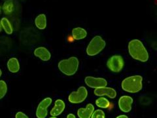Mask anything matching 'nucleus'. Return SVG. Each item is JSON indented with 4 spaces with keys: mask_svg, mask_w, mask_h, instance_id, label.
I'll use <instances>...</instances> for the list:
<instances>
[{
    "mask_svg": "<svg viewBox=\"0 0 157 118\" xmlns=\"http://www.w3.org/2000/svg\"><path fill=\"white\" fill-rule=\"evenodd\" d=\"M128 51L130 56L135 60L141 62H147L149 60V53L141 41L133 39L129 42Z\"/></svg>",
    "mask_w": 157,
    "mask_h": 118,
    "instance_id": "1",
    "label": "nucleus"
},
{
    "mask_svg": "<svg viewBox=\"0 0 157 118\" xmlns=\"http://www.w3.org/2000/svg\"><path fill=\"white\" fill-rule=\"evenodd\" d=\"M122 89L130 93H136L143 88V77L141 76H132L122 81L121 84Z\"/></svg>",
    "mask_w": 157,
    "mask_h": 118,
    "instance_id": "2",
    "label": "nucleus"
},
{
    "mask_svg": "<svg viewBox=\"0 0 157 118\" xmlns=\"http://www.w3.org/2000/svg\"><path fill=\"white\" fill-rule=\"evenodd\" d=\"M79 62L78 58L75 57H72L67 59H64L59 62L58 66L59 70L63 74L68 76L74 75L77 72Z\"/></svg>",
    "mask_w": 157,
    "mask_h": 118,
    "instance_id": "3",
    "label": "nucleus"
},
{
    "mask_svg": "<svg viewBox=\"0 0 157 118\" xmlns=\"http://www.w3.org/2000/svg\"><path fill=\"white\" fill-rule=\"evenodd\" d=\"M105 41L101 36L93 37L86 48V54L88 56H95L99 54L105 47Z\"/></svg>",
    "mask_w": 157,
    "mask_h": 118,
    "instance_id": "4",
    "label": "nucleus"
},
{
    "mask_svg": "<svg viewBox=\"0 0 157 118\" xmlns=\"http://www.w3.org/2000/svg\"><path fill=\"white\" fill-rule=\"evenodd\" d=\"M124 59L120 55L112 56L107 62V66L113 72H119L124 67Z\"/></svg>",
    "mask_w": 157,
    "mask_h": 118,
    "instance_id": "5",
    "label": "nucleus"
},
{
    "mask_svg": "<svg viewBox=\"0 0 157 118\" xmlns=\"http://www.w3.org/2000/svg\"><path fill=\"white\" fill-rule=\"evenodd\" d=\"M88 96V91L85 87H80L77 91L72 92L68 100L73 104H78L84 101Z\"/></svg>",
    "mask_w": 157,
    "mask_h": 118,
    "instance_id": "6",
    "label": "nucleus"
},
{
    "mask_svg": "<svg viewBox=\"0 0 157 118\" xmlns=\"http://www.w3.org/2000/svg\"><path fill=\"white\" fill-rule=\"evenodd\" d=\"M52 99L47 97L39 103L36 110V117L37 118H46L48 115V108L51 104Z\"/></svg>",
    "mask_w": 157,
    "mask_h": 118,
    "instance_id": "7",
    "label": "nucleus"
},
{
    "mask_svg": "<svg viewBox=\"0 0 157 118\" xmlns=\"http://www.w3.org/2000/svg\"><path fill=\"white\" fill-rule=\"evenodd\" d=\"M86 85L91 88H97L107 85V81L104 78L87 76L85 79Z\"/></svg>",
    "mask_w": 157,
    "mask_h": 118,
    "instance_id": "8",
    "label": "nucleus"
},
{
    "mask_svg": "<svg viewBox=\"0 0 157 118\" xmlns=\"http://www.w3.org/2000/svg\"><path fill=\"white\" fill-rule=\"evenodd\" d=\"M132 104H133V98L130 96H122L119 100V106L120 110L125 113L131 111Z\"/></svg>",
    "mask_w": 157,
    "mask_h": 118,
    "instance_id": "9",
    "label": "nucleus"
},
{
    "mask_svg": "<svg viewBox=\"0 0 157 118\" xmlns=\"http://www.w3.org/2000/svg\"><path fill=\"white\" fill-rule=\"evenodd\" d=\"M94 95L98 96H107L110 98H115L117 96V91L111 87H103L97 88L94 91Z\"/></svg>",
    "mask_w": 157,
    "mask_h": 118,
    "instance_id": "10",
    "label": "nucleus"
},
{
    "mask_svg": "<svg viewBox=\"0 0 157 118\" xmlns=\"http://www.w3.org/2000/svg\"><path fill=\"white\" fill-rule=\"evenodd\" d=\"M34 55L36 57L41 59L43 61H48L51 59V55L48 49L43 47H39L35 49L34 51Z\"/></svg>",
    "mask_w": 157,
    "mask_h": 118,
    "instance_id": "11",
    "label": "nucleus"
},
{
    "mask_svg": "<svg viewBox=\"0 0 157 118\" xmlns=\"http://www.w3.org/2000/svg\"><path fill=\"white\" fill-rule=\"evenodd\" d=\"M94 111V106L92 104H88L85 108H81L77 111V116L79 118H90Z\"/></svg>",
    "mask_w": 157,
    "mask_h": 118,
    "instance_id": "12",
    "label": "nucleus"
},
{
    "mask_svg": "<svg viewBox=\"0 0 157 118\" xmlns=\"http://www.w3.org/2000/svg\"><path fill=\"white\" fill-rule=\"evenodd\" d=\"M66 104L65 102L61 99H58L55 102V106L51 110L50 114L53 117H56L60 115L65 110Z\"/></svg>",
    "mask_w": 157,
    "mask_h": 118,
    "instance_id": "13",
    "label": "nucleus"
},
{
    "mask_svg": "<svg viewBox=\"0 0 157 118\" xmlns=\"http://www.w3.org/2000/svg\"><path fill=\"white\" fill-rule=\"evenodd\" d=\"M7 68L11 73H17L20 70V63L17 58H11L7 62Z\"/></svg>",
    "mask_w": 157,
    "mask_h": 118,
    "instance_id": "14",
    "label": "nucleus"
},
{
    "mask_svg": "<svg viewBox=\"0 0 157 118\" xmlns=\"http://www.w3.org/2000/svg\"><path fill=\"white\" fill-rule=\"evenodd\" d=\"M87 36V32L84 28L77 27L72 30V36L76 40H81L84 39Z\"/></svg>",
    "mask_w": 157,
    "mask_h": 118,
    "instance_id": "15",
    "label": "nucleus"
},
{
    "mask_svg": "<svg viewBox=\"0 0 157 118\" xmlns=\"http://www.w3.org/2000/svg\"><path fill=\"white\" fill-rule=\"evenodd\" d=\"M35 24L39 30H44L47 27V17L45 14H41L35 19Z\"/></svg>",
    "mask_w": 157,
    "mask_h": 118,
    "instance_id": "16",
    "label": "nucleus"
},
{
    "mask_svg": "<svg viewBox=\"0 0 157 118\" xmlns=\"http://www.w3.org/2000/svg\"><path fill=\"white\" fill-rule=\"evenodd\" d=\"M0 22H1L2 27L3 28L4 31L6 32V33L9 34V35H11V34L13 33V26L11 23L10 22V21L6 17L2 18Z\"/></svg>",
    "mask_w": 157,
    "mask_h": 118,
    "instance_id": "17",
    "label": "nucleus"
},
{
    "mask_svg": "<svg viewBox=\"0 0 157 118\" xmlns=\"http://www.w3.org/2000/svg\"><path fill=\"white\" fill-rule=\"evenodd\" d=\"M2 9L6 14H11L14 10V4L13 0H7L3 5Z\"/></svg>",
    "mask_w": 157,
    "mask_h": 118,
    "instance_id": "18",
    "label": "nucleus"
},
{
    "mask_svg": "<svg viewBox=\"0 0 157 118\" xmlns=\"http://www.w3.org/2000/svg\"><path fill=\"white\" fill-rule=\"evenodd\" d=\"M96 104L98 107L101 108H107L110 106V102L107 98L100 96L96 100Z\"/></svg>",
    "mask_w": 157,
    "mask_h": 118,
    "instance_id": "19",
    "label": "nucleus"
},
{
    "mask_svg": "<svg viewBox=\"0 0 157 118\" xmlns=\"http://www.w3.org/2000/svg\"><path fill=\"white\" fill-rule=\"evenodd\" d=\"M7 92V83L3 80H0V100L6 95Z\"/></svg>",
    "mask_w": 157,
    "mask_h": 118,
    "instance_id": "20",
    "label": "nucleus"
},
{
    "mask_svg": "<svg viewBox=\"0 0 157 118\" xmlns=\"http://www.w3.org/2000/svg\"><path fill=\"white\" fill-rule=\"evenodd\" d=\"M90 118H105V115L103 110H96L93 112Z\"/></svg>",
    "mask_w": 157,
    "mask_h": 118,
    "instance_id": "21",
    "label": "nucleus"
},
{
    "mask_svg": "<svg viewBox=\"0 0 157 118\" xmlns=\"http://www.w3.org/2000/svg\"><path fill=\"white\" fill-rule=\"evenodd\" d=\"M15 118H29L24 113L22 112H17L15 115Z\"/></svg>",
    "mask_w": 157,
    "mask_h": 118,
    "instance_id": "22",
    "label": "nucleus"
},
{
    "mask_svg": "<svg viewBox=\"0 0 157 118\" xmlns=\"http://www.w3.org/2000/svg\"><path fill=\"white\" fill-rule=\"evenodd\" d=\"M67 118H76V117L73 114H70L67 115Z\"/></svg>",
    "mask_w": 157,
    "mask_h": 118,
    "instance_id": "23",
    "label": "nucleus"
},
{
    "mask_svg": "<svg viewBox=\"0 0 157 118\" xmlns=\"http://www.w3.org/2000/svg\"><path fill=\"white\" fill-rule=\"evenodd\" d=\"M116 118H128V116L126 115H121V116H117Z\"/></svg>",
    "mask_w": 157,
    "mask_h": 118,
    "instance_id": "24",
    "label": "nucleus"
},
{
    "mask_svg": "<svg viewBox=\"0 0 157 118\" xmlns=\"http://www.w3.org/2000/svg\"><path fill=\"white\" fill-rule=\"evenodd\" d=\"M2 25H1V22H0V32H2Z\"/></svg>",
    "mask_w": 157,
    "mask_h": 118,
    "instance_id": "25",
    "label": "nucleus"
},
{
    "mask_svg": "<svg viewBox=\"0 0 157 118\" xmlns=\"http://www.w3.org/2000/svg\"><path fill=\"white\" fill-rule=\"evenodd\" d=\"M2 70H1V69H0V77L2 76Z\"/></svg>",
    "mask_w": 157,
    "mask_h": 118,
    "instance_id": "26",
    "label": "nucleus"
},
{
    "mask_svg": "<svg viewBox=\"0 0 157 118\" xmlns=\"http://www.w3.org/2000/svg\"><path fill=\"white\" fill-rule=\"evenodd\" d=\"M1 13H2V7L0 6V14H1Z\"/></svg>",
    "mask_w": 157,
    "mask_h": 118,
    "instance_id": "27",
    "label": "nucleus"
},
{
    "mask_svg": "<svg viewBox=\"0 0 157 118\" xmlns=\"http://www.w3.org/2000/svg\"><path fill=\"white\" fill-rule=\"evenodd\" d=\"M49 118H56V117H53V116H52V117H49Z\"/></svg>",
    "mask_w": 157,
    "mask_h": 118,
    "instance_id": "28",
    "label": "nucleus"
}]
</instances>
